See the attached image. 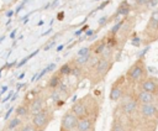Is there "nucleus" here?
I'll return each mask as SVG.
<instances>
[{
  "label": "nucleus",
  "instance_id": "5",
  "mask_svg": "<svg viewBox=\"0 0 158 131\" xmlns=\"http://www.w3.org/2000/svg\"><path fill=\"white\" fill-rule=\"evenodd\" d=\"M70 111H72L78 119L89 116V110H88V105H86L85 100H78V101H75V103L73 104Z\"/></svg>",
  "mask_w": 158,
  "mask_h": 131
},
{
  "label": "nucleus",
  "instance_id": "15",
  "mask_svg": "<svg viewBox=\"0 0 158 131\" xmlns=\"http://www.w3.org/2000/svg\"><path fill=\"white\" fill-rule=\"evenodd\" d=\"M49 87L51 88H53V89H56V88H58L59 87V84H60V78H59V75L58 74H56V75H53L52 78H51V80H49Z\"/></svg>",
  "mask_w": 158,
  "mask_h": 131
},
{
  "label": "nucleus",
  "instance_id": "33",
  "mask_svg": "<svg viewBox=\"0 0 158 131\" xmlns=\"http://www.w3.org/2000/svg\"><path fill=\"white\" fill-rule=\"evenodd\" d=\"M107 4H109V1H106V2H104V4H102V5H101V6H100V9H102V7H104V6H106V5H107Z\"/></svg>",
  "mask_w": 158,
  "mask_h": 131
},
{
  "label": "nucleus",
  "instance_id": "34",
  "mask_svg": "<svg viewBox=\"0 0 158 131\" xmlns=\"http://www.w3.org/2000/svg\"><path fill=\"white\" fill-rule=\"evenodd\" d=\"M86 35H88V36H90V35H93V31H91V30H90V31H88V32H86Z\"/></svg>",
  "mask_w": 158,
  "mask_h": 131
},
{
  "label": "nucleus",
  "instance_id": "16",
  "mask_svg": "<svg viewBox=\"0 0 158 131\" xmlns=\"http://www.w3.org/2000/svg\"><path fill=\"white\" fill-rule=\"evenodd\" d=\"M20 122H21V120H20L19 117H14V119L9 122V125H7V130H11V131L15 130V129L20 125Z\"/></svg>",
  "mask_w": 158,
  "mask_h": 131
},
{
  "label": "nucleus",
  "instance_id": "12",
  "mask_svg": "<svg viewBox=\"0 0 158 131\" xmlns=\"http://www.w3.org/2000/svg\"><path fill=\"white\" fill-rule=\"evenodd\" d=\"M41 110H43V100H42L41 98H35V99L31 101L30 106H28V111H30L32 115H35V114L40 112Z\"/></svg>",
  "mask_w": 158,
  "mask_h": 131
},
{
  "label": "nucleus",
  "instance_id": "37",
  "mask_svg": "<svg viewBox=\"0 0 158 131\" xmlns=\"http://www.w3.org/2000/svg\"><path fill=\"white\" fill-rule=\"evenodd\" d=\"M12 131H20V130H19V129H15V130H12Z\"/></svg>",
  "mask_w": 158,
  "mask_h": 131
},
{
  "label": "nucleus",
  "instance_id": "26",
  "mask_svg": "<svg viewBox=\"0 0 158 131\" xmlns=\"http://www.w3.org/2000/svg\"><path fill=\"white\" fill-rule=\"evenodd\" d=\"M12 110H14V108H10V109L7 110V112L5 114V119H9V116H10V114L12 112Z\"/></svg>",
  "mask_w": 158,
  "mask_h": 131
},
{
  "label": "nucleus",
  "instance_id": "17",
  "mask_svg": "<svg viewBox=\"0 0 158 131\" xmlns=\"http://www.w3.org/2000/svg\"><path fill=\"white\" fill-rule=\"evenodd\" d=\"M28 112H30V111H28V108H26V106H23V105H20V106L16 109L17 116H26Z\"/></svg>",
  "mask_w": 158,
  "mask_h": 131
},
{
  "label": "nucleus",
  "instance_id": "19",
  "mask_svg": "<svg viewBox=\"0 0 158 131\" xmlns=\"http://www.w3.org/2000/svg\"><path fill=\"white\" fill-rule=\"evenodd\" d=\"M110 131H125V127L122 126V124H120V122H117V121H114V124H112Z\"/></svg>",
  "mask_w": 158,
  "mask_h": 131
},
{
  "label": "nucleus",
  "instance_id": "10",
  "mask_svg": "<svg viewBox=\"0 0 158 131\" xmlns=\"http://www.w3.org/2000/svg\"><path fill=\"white\" fill-rule=\"evenodd\" d=\"M137 108H138V104L133 98H126L122 103V110L126 115H132L137 110Z\"/></svg>",
  "mask_w": 158,
  "mask_h": 131
},
{
  "label": "nucleus",
  "instance_id": "32",
  "mask_svg": "<svg viewBox=\"0 0 158 131\" xmlns=\"http://www.w3.org/2000/svg\"><path fill=\"white\" fill-rule=\"evenodd\" d=\"M15 35H16V30H14V31L10 33V37H11V38H14V37H15Z\"/></svg>",
  "mask_w": 158,
  "mask_h": 131
},
{
  "label": "nucleus",
  "instance_id": "25",
  "mask_svg": "<svg viewBox=\"0 0 158 131\" xmlns=\"http://www.w3.org/2000/svg\"><path fill=\"white\" fill-rule=\"evenodd\" d=\"M106 21H107V17H106V16H104V17H101V19L99 20V25H100V26H102Z\"/></svg>",
  "mask_w": 158,
  "mask_h": 131
},
{
  "label": "nucleus",
  "instance_id": "29",
  "mask_svg": "<svg viewBox=\"0 0 158 131\" xmlns=\"http://www.w3.org/2000/svg\"><path fill=\"white\" fill-rule=\"evenodd\" d=\"M6 90H7V87H5V85H4V87H1V90H0V94H2V93H5Z\"/></svg>",
  "mask_w": 158,
  "mask_h": 131
},
{
  "label": "nucleus",
  "instance_id": "11",
  "mask_svg": "<svg viewBox=\"0 0 158 131\" xmlns=\"http://www.w3.org/2000/svg\"><path fill=\"white\" fill-rule=\"evenodd\" d=\"M93 119L90 116H85L78 120L77 125V131H90L93 130Z\"/></svg>",
  "mask_w": 158,
  "mask_h": 131
},
{
  "label": "nucleus",
  "instance_id": "24",
  "mask_svg": "<svg viewBox=\"0 0 158 131\" xmlns=\"http://www.w3.org/2000/svg\"><path fill=\"white\" fill-rule=\"evenodd\" d=\"M151 20H153V21H156V22H158V10H154V11L152 12V16H151Z\"/></svg>",
  "mask_w": 158,
  "mask_h": 131
},
{
  "label": "nucleus",
  "instance_id": "22",
  "mask_svg": "<svg viewBox=\"0 0 158 131\" xmlns=\"http://www.w3.org/2000/svg\"><path fill=\"white\" fill-rule=\"evenodd\" d=\"M105 48H106V46H105V43H104V42H101V43H100V44H99V46L96 47V49H95V52H96V53H102V51H104Z\"/></svg>",
  "mask_w": 158,
  "mask_h": 131
},
{
  "label": "nucleus",
  "instance_id": "21",
  "mask_svg": "<svg viewBox=\"0 0 158 131\" xmlns=\"http://www.w3.org/2000/svg\"><path fill=\"white\" fill-rule=\"evenodd\" d=\"M122 23H123V21H120V22H117V23H116V25L114 26V28L111 30V33H112V35H115V33H116V32H117V31H118V30L121 28Z\"/></svg>",
  "mask_w": 158,
  "mask_h": 131
},
{
  "label": "nucleus",
  "instance_id": "20",
  "mask_svg": "<svg viewBox=\"0 0 158 131\" xmlns=\"http://www.w3.org/2000/svg\"><path fill=\"white\" fill-rule=\"evenodd\" d=\"M20 131H37V130H36V127H35L32 124H26V125H23V126L21 127Z\"/></svg>",
  "mask_w": 158,
  "mask_h": 131
},
{
  "label": "nucleus",
  "instance_id": "31",
  "mask_svg": "<svg viewBox=\"0 0 158 131\" xmlns=\"http://www.w3.org/2000/svg\"><path fill=\"white\" fill-rule=\"evenodd\" d=\"M12 14H14V11H12V10H9V11L6 12V16H7V17H10Z\"/></svg>",
  "mask_w": 158,
  "mask_h": 131
},
{
  "label": "nucleus",
  "instance_id": "3",
  "mask_svg": "<svg viewBox=\"0 0 158 131\" xmlns=\"http://www.w3.org/2000/svg\"><path fill=\"white\" fill-rule=\"evenodd\" d=\"M51 117L52 116L48 112V110L43 109L40 112L32 115V125L36 127V130H43L48 125V122L51 121Z\"/></svg>",
  "mask_w": 158,
  "mask_h": 131
},
{
  "label": "nucleus",
  "instance_id": "18",
  "mask_svg": "<svg viewBox=\"0 0 158 131\" xmlns=\"http://www.w3.org/2000/svg\"><path fill=\"white\" fill-rule=\"evenodd\" d=\"M89 58H90L89 54H86V56H78V58L75 59V63L78 66H83V64H85L89 61Z\"/></svg>",
  "mask_w": 158,
  "mask_h": 131
},
{
  "label": "nucleus",
  "instance_id": "1",
  "mask_svg": "<svg viewBox=\"0 0 158 131\" xmlns=\"http://www.w3.org/2000/svg\"><path fill=\"white\" fill-rule=\"evenodd\" d=\"M127 78L132 83H142L146 79V67L142 61H137L133 63L128 72H127Z\"/></svg>",
  "mask_w": 158,
  "mask_h": 131
},
{
  "label": "nucleus",
  "instance_id": "2",
  "mask_svg": "<svg viewBox=\"0 0 158 131\" xmlns=\"http://www.w3.org/2000/svg\"><path fill=\"white\" fill-rule=\"evenodd\" d=\"M110 68H111L110 61H109V59L100 58V59L96 62V64L94 66V73H93V78H91L93 80H91V83H93V84H96V83H99L100 80H102V78L109 73Z\"/></svg>",
  "mask_w": 158,
  "mask_h": 131
},
{
  "label": "nucleus",
  "instance_id": "6",
  "mask_svg": "<svg viewBox=\"0 0 158 131\" xmlns=\"http://www.w3.org/2000/svg\"><path fill=\"white\" fill-rule=\"evenodd\" d=\"M141 88L153 95H158V79L154 77H148L141 83Z\"/></svg>",
  "mask_w": 158,
  "mask_h": 131
},
{
  "label": "nucleus",
  "instance_id": "27",
  "mask_svg": "<svg viewBox=\"0 0 158 131\" xmlns=\"http://www.w3.org/2000/svg\"><path fill=\"white\" fill-rule=\"evenodd\" d=\"M27 61H28V57H26V58H23V61H21V62L19 63V67H21L22 64H25V63H26Z\"/></svg>",
  "mask_w": 158,
  "mask_h": 131
},
{
  "label": "nucleus",
  "instance_id": "13",
  "mask_svg": "<svg viewBox=\"0 0 158 131\" xmlns=\"http://www.w3.org/2000/svg\"><path fill=\"white\" fill-rule=\"evenodd\" d=\"M128 11H130V5H128V2H127V1H122L121 5L118 6L117 14H120V15H127Z\"/></svg>",
  "mask_w": 158,
  "mask_h": 131
},
{
  "label": "nucleus",
  "instance_id": "36",
  "mask_svg": "<svg viewBox=\"0 0 158 131\" xmlns=\"http://www.w3.org/2000/svg\"><path fill=\"white\" fill-rule=\"evenodd\" d=\"M62 48H63V46H62V44H60V46H59V47H58V48H57V51H60V49H62Z\"/></svg>",
  "mask_w": 158,
  "mask_h": 131
},
{
  "label": "nucleus",
  "instance_id": "28",
  "mask_svg": "<svg viewBox=\"0 0 158 131\" xmlns=\"http://www.w3.org/2000/svg\"><path fill=\"white\" fill-rule=\"evenodd\" d=\"M25 4H26V1H23V2H22V4H20V6H19V7H17V9H16V12H19V11H20V10H21V9H22V6H23V5H25Z\"/></svg>",
  "mask_w": 158,
  "mask_h": 131
},
{
  "label": "nucleus",
  "instance_id": "23",
  "mask_svg": "<svg viewBox=\"0 0 158 131\" xmlns=\"http://www.w3.org/2000/svg\"><path fill=\"white\" fill-rule=\"evenodd\" d=\"M86 54H89V48L88 47H84L78 52V56H86Z\"/></svg>",
  "mask_w": 158,
  "mask_h": 131
},
{
  "label": "nucleus",
  "instance_id": "14",
  "mask_svg": "<svg viewBox=\"0 0 158 131\" xmlns=\"http://www.w3.org/2000/svg\"><path fill=\"white\" fill-rule=\"evenodd\" d=\"M69 74H72V67H70L69 63H65V64H63L60 67L59 75H69Z\"/></svg>",
  "mask_w": 158,
  "mask_h": 131
},
{
  "label": "nucleus",
  "instance_id": "35",
  "mask_svg": "<svg viewBox=\"0 0 158 131\" xmlns=\"http://www.w3.org/2000/svg\"><path fill=\"white\" fill-rule=\"evenodd\" d=\"M62 17H63V12H62V14H59V15H58V19H59V20H60V19H62Z\"/></svg>",
  "mask_w": 158,
  "mask_h": 131
},
{
  "label": "nucleus",
  "instance_id": "8",
  "mask_svg": "<svg viewBox=\"0 0 158 131\" xmlns=\"http://www.w3.org/2000/svg\"><path fill=\"white\" fill-rule=\"evenodd\" d=\"M141 112V115L146 119H152L158 114V109L154 104H141L137 108Z\"/></svg>",
  "mask_w": 158,
  "mask_h": 131
},
{
  "label": "nucleus",
  "instance_id": "7",
  "mask_svg": "<svg viewBox=\"0 0 158 131\" xmlns=\"http://www.w3.org/2000/svg\"><path fill=\"white\" fill-rule=\"evenodd\" d=\"M122 83H123V77L118 78L116 80V83H114L111 90H110V94H109V98L110 100L112 101H117L121 99L122 96V93H123V87H122Z\"/></svg>",
  "mask_w": 158,
  "mask_h": 131
},
{
  "label": "nucleus",
  "instance_id": "9",
  "mask_svg": "<svg viewBox=\"0 0 158 131\" xmlns=\"http://www.w3.org/2000/svg\"><path fill=\"white\" fill-rule=\"evenodd\" d=\"M136 101H137L138 105H141V104H154L156 105V95L141 89L137 94Z\"/></svg>",
  "mask_w": 158,
  "mask_h": 131
},
{
  "label": "nucleus",
  "instance_id": "4",
  "mask_svg": "<svg viewBox=\"0 0 158 131\" xmlns=\"http://www.w3.org/2000/svg\"><path fill=\"white\" fill-rule=\"evenodd\" d=\"M78 120L79 119L70 110L67 111L62 117V131H77Z\"/></svg>",
  "mask_w": 158,
  "mask_h": 131
},
{
  "label": "nucleus",
  "instance_id": "30",
  "mask_svg": "<svg viewBox=\"0 0 158 131\" xmlns=\"http://www.w3.org/2000/svg\"><path fill=\"white\" fill-rule=\"evenodd\" d=\"M10 96H11V93H9V94H7V96H5V98H4L1 101H2V103H5L6 100H9V98H10Z\"/></svg>",
  "mask_w": 158,
  "mask_h": 131
}]
</instances>
